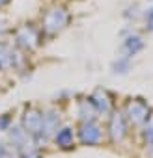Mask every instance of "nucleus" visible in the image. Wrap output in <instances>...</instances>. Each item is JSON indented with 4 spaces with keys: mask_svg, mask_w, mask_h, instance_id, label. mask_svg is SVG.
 <instances>
[{
    "mask_svg": "<svg viewBox=\"0 0 153 158\" xmlns=\"http://www.w3.org/2000/svg\"><path fill=\"white\" fill-rule=\"evenodd\" d=\"M69 13L65 8L62 6H54L50 10L45 11L43 15V21H41V26H43V32L47 34H58L60 30H63L67 24H69Z\"/></svg>",
    "mask_w": 153,
    "mask_h": 158,
    "instance_id": "f257e3e1",
    "label": "nucleus"
},
{
    "mask_svg": "<svg viewBox=\"0 0 153 158\" xmlns=\"http://www.w3.org/2000/svg\"><path fill=\"white\" fill-rule=\"evenodd\" d=\"M123 48L131 54V56H134L136 52H140L142 48H144V41H142V37L140 35H136V34H133V35H129L127 39H125V43H123Z\"/></svg>",
    "mask_w": 153,
    "mask_h": 158,
    "instance_id": "f03ea898",
    "label": "nucleus"
},
{
    "mask_svg": "<svg viewBox=\"0 0 153 158\" xmlns=\"http://www.w3.org/2000/svg\"><path fill=\"white\" fill-rule=\"evenodd\" d=\"M144 21H146V30L147 32H153V8H149L144 13Z\"/></svg>",
    "mask_w": 153,
    "mask_h": 158,
    "instance_id": "7ed1b4c3",
    "label": "nucleus"
},
{
    "mask_svg": "<svg viewBox=\"0 0 153 158\" xmlns=\"http://www.w3.org/2000/svg\"><path fill=\"white\" fill-rule=\"evenodd\" d=\"M10 0H0V6H4V4H8Z\"/></svg>",
    "mask_w": 153,
    "mask_h": 158,
    "instance_id": "20e7f679",
    "label": "nucleus"
}]
</instances>
